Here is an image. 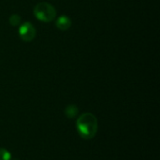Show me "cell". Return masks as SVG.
Instances as JSON below:
<instances>
[{"mask_svg": "<svg viewBox=\"0 0 160 160\" xmlns=\"http://www.w3.org/2000/svg\"><path fill=\"white\" fill-rule=\"evenodd\" d=\"M77 129L80 135L85 139H91L98 130V122L96 117L91 113L82 115L77 121Z\"/></svg>", "mask_w": 160, "mask_h": 160, "instance_id": "obj_1", "label": "cell"}, {"mask_svg": "<svg viewBox=\"0 0 160 160\" xmlns=\"http://www.w3.org/2000/svg\"><path fill=\"white\" fill-rule=\"evenodd\" d=\"M34 14L39 21L48 22L55 18L56 10L51 4L47 2H41L35 7Z\"/></svg>", "mask_w": 160, "mask_h": 160, "instance_id": "obj_2", "label": "cell"}, {"mask_svg": "<svg viewBox=\"0 0 160 160\" xmlns=\"http://www.w3.org/2000/svg\"><path fill=\"white\" fill-rule=\"evenodd\" d=\"M19 35L21 37V38L24 41H31L32 39H34L35 36H36V30L35 27L29 22H26L25 23H23L19 30Z\"/></svg>", "mask_w": 160, "mask_h": 160, "instance_id": "obj_3", "label": "cell"}, {"mask_svg": "<svg viewBox=\"0 0 160 160\" xmlns=\"http://www.w3.org/2000/svg\"><path fill=\"white\" fill-rule=\"evenodd\" d=\"M55 24H56V27L59 28L60 30H67L70 27L71 21L66 16H61L56 20Z\"/></svg>", "mask_w": 160, "mask_h": 160, "instance_id": "obj_4", "label": "cell"}, {"mask_svg": "<svg viewBox=\"0 0 160 160\" xmlns=\"http://www.w3.org/2000/svg\"><path fill=\"white\" fill-rule=\"evenodd\" d=\"M20 21H21V18H20L18 15H16V14L11 15L10 18H9V22H10L12 25H17V24H19V23H20Z\"/></svg>", "mask_w": 160, "mask_h": 160, "instance_id": "obj_5", "label": "cell"}]
</instances>
